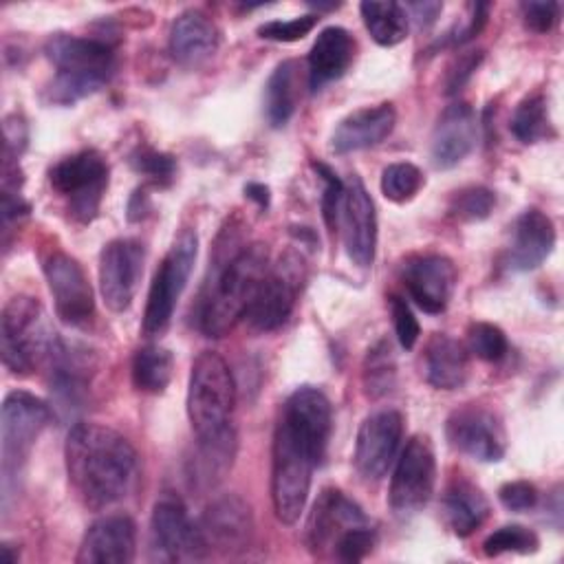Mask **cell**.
<instances>
[{
	"label": "cell",
	"mask_w": 564,
	"mask_h": 564,
	"mask_svg": "<svg viewBox=\"0 0 564 564\" xmlns=\"http://www.w3.org/2000/svg\"><path fill=\"white\" fill-rule=\"evenodd\" d=\"M498 498L505 509L522 513L538 505V489L529 480H511L498 489Z\"/></svg>",
	"instance_id": "cell-44"
},
{
	"label": "cell",
	"mask_w": 564,
	"mask_h": 564,
	"mask_svg": "<svg viewBox=\"0 0 564 564\" xmlns=\"http://www.w3.org/2000/svg\"><path fill=\"white\" fill-rule=\"evenodd\" d=\"M148 209H150V200H148L145 192H143V189H137V192L132 194L130 203H128V218H130V220H141V218L148 214Z\"/></svg>",
	"instance_id": "cell-49"
},
{
	"label": "cell",
	"mask_w": 564,
	"mask_h": 564,
	"mask_svg": "<svg viewBox=\"0 0 564 564\" xmlns=\"http://www.w3.org/2000/svg\"><path fill=\"white\" fill-rule=\"evenodd\" d=\"M467 372V348L445 333L432 335L423 352L425 381L438 390H456L465 383Z\"/></svg>",
	"instance_id": "cell-27"
},
{
	"label": "cell",
	"mask_w": 564,
	"mask_h": 564,
	"mask_svg": "<svg viewBox=\"0 0 564 564\" xmlns=\"http://www.w3.org/2000/svg\"><path fill=\"white\" fill-rule=\"evenodd\" d=\"M137 549V524L130 516L110 513L97 518L84 533L77 564H128Z\"/></svg>",
	"instance_id": "cell-20"
},
{
	"label": "cell",
	"mask_w": 564,
	"mask_h": 564,
	"mask_svg": "<svg viewBox=\"0 0 564 564\" xmlns=\"http://www.w3.org/2000/svg\"><path fill=\"white\" fill-rule=\"evenodd\" d=\"M313 167L317 170V174L324 181V196H322V212H324V220L330 229L337 227L339 223V214H341V203H344V192L346 185L341 183V178L324 163H313Z\"/></svg>",
	"instance_id": "cell-42"
},
{
	"label": "cell",
	"mask_w": 564,
	"mask_h": 564,
	"mask_svg": "<svg viewBox=\"0 0 564 564\" xmlns=\"http://www.w3.org/2000/svg\"><path fill=\"white\" fill-rule=\"evenodd\" d=\"M366 522L368 518L359 505L346 498L339 489H324L306 522V544L315 555H322L326 549L333 551L341 533Z\"/></svg>",
	"instance_id": "cell-21"
},
{
	"label": "cell",
	"mask_w": 564,
	"mask_h": 564,
	"mask_svg": "<svg viewBox=\"0 0 564 564\" xmlns=\"http://www.w3.org/2000/svg\"><path fill=\"white\" fill-rule=\"evenodd\" d=\"M53 416L51 405L26 390H13L2 401L0 414V463L2 489L22 471L37 436Z\"/></svg>",
	"instance_id": "cell-7"
},
{
	"label": "cell",
	"mask_w": 564,
	"mask_h": 564,
	"mask_svg": "<svg viewBox=\"0 0 564 564\" xmlns=\"http://www.w3.org/2000/svg\"><path fill=\"white\" fill-rule=\"evenodd\" d=\"M198 531L207 551L223 555L242 553L253 540L251 507L236 494L218 496L205 507Z\"/></svg>",
	"instance_id": "cell-16"
},
{
	"label": "cell",
	"mask_w": 564,
	"mask_h": 564,
	"mask_svg": "<svg viewBox=\"0 0 564 564\" xmlns=\"http://www.w3.org/2000/svg\"><path fill=\"white\" fill-rule=\"evenodd\" d=\"M130 165L134 167V172L143 174L148 181H152L154 185H170L174 174H176V161L174 156L165 154V152H156L150 148H139L132 156H130Z\"/></svg>",
	"instance_id": "cell-39"
},
{
	"label": "cell",
	"mask_w": 564,
	"mask_h": 564,
	"mask_svg": "<svg viewBox=\"0 0 564 564\" xmlns=\"http://www.w3.org/2000/svg\"><path fill=\"white\" fill-rule=\"evenodd\" d=\"M234 403L236 386L227 361L214 350H203L192 364L187 383V416L196 438L216 436L231 427Z\"/></svg>",
	"instance_id": "cell-5"
},
{
	"label": "cell",
	"mask_w": 564,
	"mask_h": 564,
	"mask_svg": "<svg viewBox=\"0 0 564 564\" xmlns=\"http://www.w3.org/2000/svg\"><path fill=\"white\" fill-rule=\"evenodd\" d=\"M145 247L134 238L110 240L99 256V291L115 313L130 308L143 273Z\"/></svg>",
	"instance_id": "cell-14"
},
{
	"label": "cell",
	"mask_w": 564,
	"mask_h": 564,
	"mask_svg": "<svg viewBox=\"0 0 564 564\" xmlns=\"http://www.w3.org/2000/svg\"><path fill=\"white\" fill-rule=\"evenodd\" d=\"M474 143H476V115L471 106L465 101L449 104L441 112L432 130V143H430L432 163L438 170H449L471 152Z\"/></svg>",
	"instance_id": "cell-22"
},
{
	"label": "cell",
	"mask_w": 564,
	"mask_h": 564,
	"mask_svg": "<svg viewBox=\"0 0 564 564\" xmlns=\"http://www.w3.org/2000/svg\"><path fill=\"white\" fill-rule=\"evenodd\" d=\"M302 282H304V262L297 253L286 251L284 256H280V260L273 267H269L245 315L249 324L260 333L280 328L295 308Z\"/></svg>",
	"instance_id": "cell-11"
},
{
	"label": "cell",
	"mask_w": 564,
	"mask_h": 564,
	"mask_svg": "<svg viewBox=\"0 0 564 564\" xmlns=\"http://www.w3.org/2000/svg\"><path fill=\"white\" fill-rule=\"evenodd\" d=\"M509 128L520 143H538L544 137H549L551 121H549V110H546L544 97L542 95L524 97L516 106Z\"/></svg>",
	"instance_id": "cell-34"
},
{
	"label": "cell",
	"mask_w": 564,
	"mask_h": 564,
	"mask_svg": "<svg viewBox=\"0 0 564 564\" xmlns=\"http://www.w3.org/2000/svg\"><path fill=\"white\" fill-rule=\"evenodd\" d=\"M445 434L454 449L480 463H496L507 452L502 421L494 410L476 403L454 410L445 423Z\"/></svg>",
	"instance_id": "cell-13"
},
{
	"label": "cell",
	"mask_w": 564,
	"mask_h": 564,
	"mask_svg": "<svg viewBox=\"0 0 564 564\" xmlns=\"http://www.w3.org/2000/svg\"><path fill=\"white\" fill-rule=\"evenodd\" d=\"M317 20H319V15H315V13H306V15L291 18V20H271L258 29V35L264 40H273V42H295V40H302L304 35H308L315 29Z\"/></svg>",
	"instance_id": "cell-41"
},
{
	"label": "cell",
	"mask_w": 564,
	"mask_h": 564,
	"mask_svg": "<svg viewBox=\"0 0 564 564\" xmlns=\"http://www.w3.org/2000/svg\"><path fill=\"white\" fill-rule=\"evenodd\" d=\"M44 53L55 66L44 97L55 106H73L97 93L112 77L117 66L112 46L99 37L55 33L46 40Z\"/></svg>",
	"instance_id": "cell-4"
},
{
	"label": "cell",
	"mask_w": 564,
	"mask_h": 564,
	"mask_svg": "<svg viewBox=\"0 0 564 564\" xmlns=\"http://www.w3.org/2000/svg\"><path fill=\"white\" fill-rule=\"evenodd\" d=\"M48 181L68 200L70 216L77 223H90L108 187V163L97 150H82L55 163Z\"/></svg>",
	"instance_id": "cell-9"
},
{
	"label": "cell",
	"mask_w": 564,
	"mask_h": 564,
	"mask_svg": "<svg viewBox=\"0 0 564 564\" xmlns=\"http://www.w3.org/2000/svg\"><path fill=\"white\" fill-rule=\"evenodd\" d=\"M403 436V416L379 410L364 419L355 443V469L364 480H381L394 463Z\"/></svg>",
	"instance_id": "cell-17"
},
{
	"label": "cell",
	"mask_w": 564,
	"mask_h": 564,
	"mask_svg": "<svg viewBox=\"0 0 564 564\" xmlns=\"http://www.w3.org/2000/svg\"><path fill=\"white\" fill-rule=\"evenodd\" d=\"M467 346H469V352H474L482 361H500L509 350V341L505 333L489 322H476L469 326Z\"/></svg>",
	"instance_id": "cell-38"
},
{
	"label": "cell",
	"mask_w": 564,
	"mask_h": 564,
	"mask_svg": "<svg viewBox=\"0 0 564 564\" xmlns=\"http://www.w3.org/2000/svg\"><path fill=\"white\" fill-rule=\"evenodd\" d=\"M198 253V236L194 229H183L165 258L161 260L159 269L154 271L150 291H148V302L143 311V333L154 337L167 330L176 302L181 293L187 286V280L192 275L194 262Z\"/></svg>",
	"instance_id": "cell-8"
},
{
	"label": "cell",
	"mask_w": 564,
	"mask_h": 564,
	"mask_svg": "<svg viewBox=\"0 0 564 564\" xmlns=\"http://www.w3.org/2000/svg\"><path fill=\"white\" fill-rule=\"evenodd\" d=\"M167 44L181 66H198L216 53L218 29L203 11L189 9L172 22Z\"/></svg>",
	"instance_id": "cell-25"
},
{
	"label": "cell",
	"mask_w": 564,
	"mask_h": 564,
	"mask_svg": "<svg viewBox=\"0 0 564 564\" xmlns=\"http://www.w3.org/2000/svg\"><path fill=\"white\" fill-rule=\"evenodd\" d=\"M480 59H482V51H467L460 57H456L445 77V93L447 95L458 93L465 86V82L471 77V73L478 68Z\"/></svg>",
	"instance_id": "cell-46"
},
{
	"label": "cell",
	"mask_w": 564,
	"mask_h": 564,
	"mask_svg": "<svg viewBox=\"0 0 564 564\" xmlns=\"http://www.w3.org/2000/svg\"><path fill=\"white\" fill-rule=\"evenodd\" d=\"M55 335L51 333L42 304L29 295L11 297L0 317V346L2 364L13 375L33 372L44 359H48Z\"/></svg>",
	"instance_id": "cell-6"
},
{
	"label": "cell",
	"mask_w": 564,
	"mask_h": 564,
	"mask_svg": "<svg viewBox=\"0 0 564 564\" xmlns=\"http://www.w3.org/2000/svg\"><path fill=\"white\" fill-rule=\"evenodd\" d=\"M390 315H392V324H394V333L399 344L410 350L414 348L419 335H421V326L412 313V308L408 306V302L399 295H390Z\"/></svg>",
	"instance_id": "cell-43"
},
{
	"label": "cell",
	"mask_w": 564,
	"mask_h": 564,
	"mask_svg": "<svg viewBox=\"0 0 564 564\" xmlns=\"http://www.w3.org/2000/svg\"><path fill=\"white\" fill-rule=\"evenodd\" d=\"M397 112L392 104H379L361 108L344 117L330 137V150L335 154H348L379 145L394 128Z\"/></svg>",
	"instance_id": "cell-24"
},
{
	"label": "cell",
	"mask_w": 564,
	"mask_h": 564,
	"mask_svg": "<svg viewBox=\"0 0 564 564\" xmlns=\"http://www.w3.org/2000/svg\"><path fill=\"white\" fill-rule=\"evenodd\" d=\"M297 104V62H280L264 86V117L271 128H282L295 112Z\"/></svg>",
	"instance_id": "cell-30"
},
{
	"label": "cell",
	"mask_w": 564,
	"mask_h": 564,
	"mask_svg": "<svg viewBox=\"0 0 564 564\" xmlns=\"http://www.w3.org/2000/svg\"><path fill=\"white\" fill-rule=\"evenodd\" d=\"M245 194H247L251 200H256L260 207H267V205H269V187L262 185V183H249V185L245 187Z\"/></svg>",
	"instance_id": "cell-50"
},
{
	"label": "cell",
	"mask_w": 564,
	"mask_h": 564,
	"mask_svg": "<svg viewBox=\"0 0 564 564\" xmlns=\"http://www.w3.org/2000/svg\"><path fill=\"white\" fill-rule=\"evenodd\" d=\"M553 247V220L540 209H527L516 218L511 227V240L505 253L507 267L513 271H533L551 256Z\"/></svg>",
	"instance_id": "cell-23"
},
{
	"label": "cell",
	"mask_w": 564,
	"mask_h": 564,
	"mask_svg": "<svg viewBox=\"0 0 564 564\" xmlns=\"http://www.w3.org/2000/svg\"><path fill=\"white\" fill-rule=\"evenodd\" d=\"M236 454L234 427L223 430L216 436L198 438V449L192 458V482L198 487H209L225 476L231 467Z\"/></svg>",
	"instance_id": "cell-29"
},
{
	"label": "cell",
	"mask_w": 564,
	"mask_h": 564,
	"mask_svg": "<svg viewBox=\"0 0 564 564\" xmlns=\"http://www.w3.org/2000/svg\"><path fill=\"white\" fill-rule=\"evenodd\" d=\"M364 24L379 46H394L408 35V11L399 2H361Z\"/></svg>",
	"instance_id": "cell-31"
},
{
	"label": "cell",
	"mask_w": 564,
	"mask_h": 564,
	"mask_svg": "<svg viewBox=\"0 0 564 564\" xmlns=\"http://www.w3.org/2000/svg\"><path fill=\"white\" fill-rule=\"evenodd\" d=\"M423 183V172L412 163H390L381 172V194L392 203L412 200Z\"/></svg>",
	"instance_id": "cell-35"
},
{
	"label": "cell",
	"mask_w": 564,
	"mask_h": 564,
	"mask_svg": "<svg viewBox=\"0 0 564 564\" xmlns=\"http://www.w3.org/2000/svg\"><path fill=\"white\" fill-rule=\"evenodd\" d=\"M355 40L344 26H326L315 37L308 53V86L319 90L339 79L352 64Z\"/></svg>",
	"instance_id": "cell-26"
},
{
	"label": "cell",
	"mask_w": 564,
	"mask_h": 564,
	"mask_svg": "<svg viewBox=\"0 0 564 564\" xmlns=\"http://www.w3.org/2000/svg\"><path fill=\"white\" fill-rule=\"evenodd\" d=\"M364 390L370 399L386 397L392 392L397 383V364L392 355V346L386 339H379L375 346L368 348L364 359V372H361Z\"/></svg>",
	"instance_id": "cell-33"
},
{
	"label": "cell",
	"mask_w": 564,
	"mask_h": 564,
	"mask_svg": "<svg viewBox=\"0 0 564 564\" xmlns=\"http://www.w3.org/2000/svg\"><path fill=\"white\" fill-rule=\"evenodd\" d=\"M269 271L264 245H245L223 264L207 282L198 304V328L207 337L227 335L242 319Z\"/></svg>",
	"instance_id": "cell-3"
},
{
	"label": "cell",
	"mask_w": 564,
	"mask_h": 564,
	"mask_svg": "<svg viewBox=\"0 0 564 564\" xmlns=\"http://www.w3.org/2000/svg\"><path fill=\"white\" fill-rule=\"evenodd\" d=\"M540 546L538 535L522 527V524H507L496 529L485 542H482V551L489 557L502 555V553H518V555H529L535 553Z\"/></svg>",
	"instance_id": "cell-36"
},
{
	"label": "cell",
	"mask_w": 564,
	"mask_h": 564,
	"mask_svg": "<svg viewBox=\"0 0 564 564\" xmlns=\"http://www.w3.org/2000/svg\"><path fill=\"white\" fill-rule=\"evenodd\" d=\"M496 205V196L491 189L482 187V185H469L463 187L458 192H454V196L449 198V214L458 220H485Z\"/></svg>",
	"instance_id": "cell-37"
},
{
	"label": "cell",
	"mask_w": 564,
	"mask_h": 564,
	"mask_svg": "<svg viewBox=\"0 0 564 564\" xmlns=\"http://www.w3.org/2000/svg\"><path fill=\"white\" fill-rule=\"evenodd\" d=\"M441 516L452 533L465 538L482 527L489 516V502L474 482L458 476L447 482L441 496Z\"/></svg>",
	"instance_id": "cell-28"
},
{
	"label": "cell",
	"mask_w": 564,
	"mask_h": 564,
	"mask_svg": "<svg viewBox=\"0 0 564 564\" xmlns=\"http://www.w3.org/2000/svg\"><path fill=\"white\" fill-rule=\"evenodd\" d=\"M330 430V401L322 390L302 386L289 394L275 425L271 460V500L282 524L300 520L313 469L326 454Z\"/></svg>",
	"instance_id": "cell-1"
},
{
	"label": "cell",
	"mask_w": 564,
	"mask_h": 564,
	"mask_svg": "<svg viewBox=\"0 0 564 564\" xmlns=\"http://www.w3.org/2000/svg\"><path fill=\"white\" fill-rule=\"evenodd\" d=\"M68 480L88 509H104L121 498L137 478V452L130 441L99 423H75L64 445Z\"/></svg>",
	"instance_id": "cell-2"
},
{
	"label": "cell",
	"mask_w": 564,
	"mask_h": 564,
	"mask_svg": "<svg viewBox=\"0 0 564 564\" xmlns=\"http://www.w3.org/2000/svg\"><path fill=\"white\" fill-rule=\"evenodd\" d=\"M341 223H344V245H346L348 258L357 267L368 269L375 260V247H377V212L366 185L357 174L350 176L344 192Z\"/></svg>",
	"instance_id": "cell-19"
},
{
	"label": "cell",
	"mask_w": 564,
	"mask_h": 564,
	"mask_svg": "<svg viewBox=\"0 0 564 564\" xmlns=\"http://www.w3.org/2000/svg\"><path fill=\"white\" fill-rule=\"evenodd\" d=\"M150 553L159 562L200 560L207 553L198 524L189 520L185 505L176 496H163L152 509Z\"/></svg>",
	"instance_id": "cell-12"
},
{
	"label": "cell",
	"mask_w": 564,
	"mask_h": 564,
	"mask_svg": "<svg viewBox=\"0 0 564 564\" xmlns=\"http://www.w3.org/2000/svg\"><path fill=\"white\" fill-rule=\"evenodd\" d=\"M520 11H522L524 26L535 31V33L551 31L553 24L560 18V7H557V2H551V0H546V2H522Z\"/></svg>",
	"instance_id": "cell-45"
},
{
	"label": "cell",
	"mask_w": 564,
	"mask_h": 564,
	"mask_svg": "<svg viewBox=\"0 0 564 564\" xmlns=\"http://www.w3.org/2000/svg\"><path fill=\"white\" fill-rule=\"evenodd\" d=\"M375 542H377V533L366 522L341 533L333 546V555L341 562H359L375 549Z\"/></svg>",
	"instance_id": "cell-40"
},
{
	"label": "cell",
	"mask_w": 564,
	"mask_h": 564,
	"mask_svg": "<svg viewBox=\"0 0 564 564\" xmlns=\"http://www.w3.org/2000/svg\"><path fill=\"white\" fill-rule=\"evenodd\" d=\"M26 143V130L18 115L4 119V154L18 159V154L24 150Z\"/></svg>",
	"instance_id": "cell-47"
},
{
	"label": "cell",
	"mask_w": 564,
	"mask_h": 564,
	"mask_svg": "<svg viewBox=\"0 0 564 564\" xmlns=\"http://www.w3.org/2000/svg\"><path fill=\"white\" fill-rule=\"evenodd\" d=\"M401 280L419 308L425 313H443L456 289V267L447 256L419 253L401 264Z\"/></svg>",
	"instance_id": "cell-18"
},
{
	"label": "cell",
	"mask_w": 564,
	"mask_h": 564,
	"mask_svg": "<svg viewBox=\"0 0 564 564\" xmlns=\"http://www.w3.org/2000/svg\"><path fill=\"white\" fill-rule=\"evenodd\" d=\"M405 11L412 13V18H416L419 24H432L436 20V15L443 11L441 2H410L405 4Z\"/></svg>",
	"instance_id": "cell-48"
},
{
	"label": "cell",
	"mask_w": 564,
	"mask_h": 564,
	"mask_svg": "<svg viewBox=\"0 0 564 564\" xmlns=\"http://www.w3.org/2000/svg\"><path fill=\"white\" fill-rule=\"evenodd\" d=\"M44 275L57 317L68 326H86L95 315V297L82 264L75 258L55 251L44 260Z\"/></svg>",
	"instance_id": "cell-15"
},
{
	"label": "cell",
	"mask_w": 564,
	"mask_h": 564,
	"mask_svg": "<svg viewBox=\"0 0 564 564\" xmlns=\"http://www.w3.org/2000/svg\"><path fill=\"white\" fill-rule=\"evenodd\" d=\"M436 482V458L427 436H412L392 471L390 509L397 518H410L425 507Z\"/></svg>",
	"instance_id": "cell-10"
},
{
	"label": "cell",
	"mask_w": 564,
	"mask_h": 564,
	"mask_svg": "<svg viewBox=\"0 0 564 564\" xmlns=\"http://www.w3.org/2000/svg\"><path fill=\"white\" fill-rule=\"evenodd\" d=\"M174 372V357L167 348L150 344L134 352L132 357V383L137 390L148 394H161Z\"/></svg>",
	"instance_id": "cell-32"
}]
</instances>
